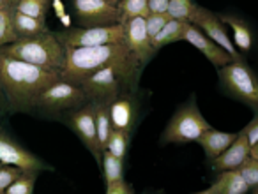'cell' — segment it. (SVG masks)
<instances>
[{
	"label": "cell",
	"mask_w": 258,
	"mask_h": 194,
	"mask_svg": "<svg viewBox=\"0 0 258 194\" xmlns=\"http://www.w3.org/2000/svg\"><path fill=\"white\" fill-rule=\"evenodd\" d=\"M60 79L62 76L58 71L0 55V86L15 108L36 106L41 93Z\"/></svg>",
	"instance_id": "6da1fadb"
},
{
	"label": "cell",
	"mask_w": 258,
	"mask_h": 194,
	"mask_svg": "<svg viewBox=\"0 0 258 194\" xmlns=\"http://www.w3.org/2000/svg\"><path fill=\"white\" fill-rule=\"evenodd\" d=\"M106 65H118L137 72L140 62L125 43L94 48L64 46V65H62L60 76L66 81L80 85L85 78L101 71Z\"/></svg>",
	"instance_id": "7a4b0ae2"
},
{
	"label": "cell",
	"mask_w": 258,
	"mask_h": 194,
	"mask_svg": "<svg viewBox=\"0 0 258 194\" xmlns=\"http://www.w3.org/2000/svg\"><path fill=\"white\" fill-rule=\"evenodd\" d=\"M0 55L58 72L64 65V46L53 32L18 39L16 43L0 48Z\"/></svg>",
	"instance_id": "3957f363"
},
{
	"label": "cell",
	"mask_w": 258,
	"mask_h": 194,
	"mask_svg": "<svg viewBox=\"0 0 258 194\" xmlns=\"http://www.w3.org/2000/svg\"><path fill=\"white\" fill-rule=\"evenodd\" d=\"M135 74L137 72L118 65H106L85 78L78 86L85 92L89 103H101L110 106L117 97H120V88L125 85V81H133Z\"/></svg>",
	"instance_id": "277c9868"
},
{
	"label": "cell",
	"mask_w": 258,
	"mask_h": 194,
	"mask_svg": "<svg viewBox=\"0 0 258 194\" xmlns=\"http://www.w3.org/2000/svg\"><path fill=\"white\" fill-rule=\"evenodd\" d=\"M218 71L225 92L258 112V76L253 72V69L240 58L232 60Z\"/></svg>",
	"instance_id": "5b68a950"
},
{
	"label": "cell",
	"mask_w": 258,
	"mask_h": 194,
	"mask_svg": "<svg viewBox=\"0 0 258 194\" xmlns=\"http://www.w3.org/2000/svg\"><path fill=\"white\" fill-rule=\"evenodd\" d=\"M211 124L202 115L200 108L197 106L195 99L182 105L175 112V115L170 119L165 133H163V141L165 143H191L198 141L205 131L211 129Z\"/></svg>",
	"instance_id": "8992f818"
},
{
	"label": "cell",
	"mask_w": 258,
	"mask_h": 194,
	"mask_svg": "<svg viewBox=\"0 0 258 194\" xmlns=\"http://www.w3.org/2000/svg\"><path fill=\"white\" fill-rule=\"evenodd\" d=\"M62 46L69 48H94L104 44L125 43V30L122 23L108 27H73L57 34Z\"/></svg>",
	"instance_id": "52a82bcc"
},
{
	"label": "cell",
	"mask_w": 258,
	"mask_h": 194,
	"mask_svg": "<svg viewBox=\"0 0 258 194\" xmlns=\"http://www.w3.org/2000/svg\"><path fill=\"white\" fill-rule=\"evenodd\" d=\"M87 103L89 99L78 85L60 79L41 93L36 106L48 112H62V110H78Z\"/></svg>",
	"instance_id": "ba28073f"
},
{
	"label": "cell",
	"mask_w": 258,
	"mask_h": 194,
	"mask_svg": "<svg viewBox=\"0 0 258 194\" xmlns=\"http://www.w3.org/2000/svg\"><path fill=\"white\" fill-rule=\"evenodd\" d=\"M82 27H108L120 23V11L104 0H71Z\"/></svg>",
	"instance_id": "9c48e42d"
},
{
	"label": "cell",
	"mask_w": 258,
	"mask_h": 194,
	"mask_svg": "<svg viewBox=\"0 0 258 194\" xmlns=\"http://www.w3.org/2000/svg\"><path fill=\"white\" fill-rule=\"evenodd\" d=\"M189 23H193V25L197 27V29H200L202 32L209 37V39H212L214 43H218L223 50L228 51L230 57H232L233 60H240V58H242L239 53H237L235 44H233V41L230 39L228 32H226L225 23L219 20L218 15H214V13L209 11V9L197 6V9H195Z\"/></svg>",
	"instance_id": "30bf717a"
},
{
	"label": "cell",
	"mask_w": 258,
	"mask_h": 194,
	"mask_svg": "<svg viewBox=\"0 0 258 194\" xmlns=\"http://www.w3.org/2000/svg\"><path fill=\"white\" fill-rule=\"evenodd\" d=\"M71 129L76 133V136L82 140V143L90 150V154L96 157V161L101 164L103 159V150L97 141V131H96V119H94V105L87 103L85 106L78 110H73V113L68 119Z\"/></svg>",
	"instance_id": "8fae6325"
},
{
	"label": "cell",
	"mask_w": 258,
	"mask_h": 194,
	"mask_svg": "<svg viewBox=\"0 0 258 194\" xmlns=\"http://www.w3.org/2000/svg\"><path fill=\"white\" fill-rule=\"evenodd\" d=\"M0 162L30 173H37L41 169H44V164L41 159H37L27 148H23L20 143H16L4 131H0Z\"/></svg>",
	"instance_id": "7c38bea8"
},
{
	"label": "cell",
	"mask_w": 258,
	"mask_h": 194,
	"mask_svg": "<svg viewBox=\"0 0 258 194\" xmlns=\"http://www.w3.org/2000/svg\"><path fill=\"white\" fill-rule=\"evenodd\" d=\"M184 41H187V43L197 48L202 55H205V58L218 69L225 67L226 64H230V62L233 60L228 51L223 50V48L219 46L218 43H214L212 39H209V37L205 36L200 29H197L193 23H187L186 32H184Z\"/></svg>",
	"instance_id": "4fadbf2b"
},
{
	"label": "cell",
	"mask_w": 258,
	"mask_h": 194,
	"mask_svg": "<svg viewBox=\"0 0 258 194\" xmlns=\"http://www.w3.org/2000/svg\"><path fill=\"white\" fill-rule=\"evenodd\" d=\"M124 30H125V44L129 46V50L133 51V55L138 58V62L147 64L151 60V57L154 55V46H152L151 37L147 36V29H145V18H135L124 22Z\"/></svg>",
	"instance_id": "5bb4252c"
},
{
	"label": "cell",
	"mask_w": 258,
	"mask_h": 194,
	"mask_svg": "<svg viewBox=\"0 0 258 194\" xmlns=\"http://www.w3.org/2000/svg\"><path fill=\"white\" fill-rule=\"evenodd\" d=\"M249 152H251V143L247 140L246 133L240 131L237 133V138L218 159L212 161V169L216 173H223V171H230V169H239L242 166L244 161L249 159Z\"/></svg>",
	"instance_id": "9a60e30c"
},
{
	"label": "cell",
	"mask_w": 258,
	"mask_h": 194,
	"mask_svg": "<svg viewBox=\"0 0 258 194\" xmlns=\"http://www.w3.org/2000/svg\"><path fill=\"white\" fill-rule=\"evenodd\" d=\"M235 138H237L235 133H223V131H218V129H214V127H211V129L202 134L198 143L202 145V148H204L209 161H214V159H218L219 155L235 141Z\"/></svg>",
	"instance_id": "2e32d148"
},
{
	"label": "cell",
	"mask_w": 258,
	"mask_h": 194,
	"mask_svg": "<svg viewBox=\"0 0 258 194\" xmlns=\"http://www.w3.org/2000/svg\"><path fill=\"white\" fill-rule=\"evenodd\" d=\"M108 108H110V119H111L113 129L131 133V127H133V122H135L133 99L129 95H120V97H117Z\"/></svg>",
	"instance_id": "e0dca14e"
},
{
	"label": "cell",
	"mask_w": 258,
	"mask_h": 194,
	"mask_svg": "<svg viewBox=\"0 0 258 194\" xmlns=\"http://www.w3.org/2000/svg\"><path fill=\"white\" fill-rule=\"evenodd\" d=\"M225 27H230L233 30V44H235L239 50L249 51L253 48V32H251L249 25L244 22L242 18L235 15H221L219 16Z\"/></svg>",
	"instance_id": "ac0fdd59"
},
{
	"label": "cell",
	"mask_w": 258,
	"mask_h": 194,
	"mask_svg": "<svg viewBox=\"0 0 258 194\" xmlns=\"http://www.w3.org/2000/svg\"><path fill=\"white\" fill-rule=\"evenodd\" d=\"M13 23H15V30L18 34L20 39L25 37H36L41 34L50 32L46 25V20H37L32 16H27L23 13H18L16 9H13Z\"/></svg>",
	"instance_id": "d6986e66"
},
{
	"label": "cell",
	"mask_w": 258,
	"mask_h": 194,
	"mask_svg": "<svg viewBox=\"0 0 258 194\" xmlns=\"http://www.w3.org/2000/svg\"><path fill=\"white\" fill-rule=\"evenodd\" d=\"M212 185H214L216 194H246L249 190V185L237 169L223 171Z\"/></svg>",
	"instance_id": "ffe728a7"
},
{
	"label": "cell",
	"mask_w": 258,
	"mask_h": 194,
	"mask_svg": "<svg viewBox=\"0 0 258 194\" xmlns=\"http://www.w3.org/2000/svg\"><path fill=\"white\" fill-rule=\"evenodd\" d=\"M189 22H182V20H170L165 27L161 29V32L152 39V46L154 50H161L166 44L177 43V41H184V32Z\"/></svg>",
	"instance_id": "44dd1931"
},
{
	"label": "cell",
	"mask_w": 258,
	"mask_h": 194,
	"mask_svg": "<svg viewBox=\"0 0 258 194\" xmlns=\"http://www.w3.org/2000/svg\"><path fill=\"white\" fill-rule=\"evenodd\" d=\"M94 105V119H96V131H97V141H99L101 150L104 152L110 138L113 126H111L110 119V108L108 105H101V103H92Z\"/></svg>",
	"instance_id": "7402d4cb"
},
{
	"label": "cell",
	"mask_w": 258,
	"mask_h": 194,
	"mask_svg": "<svg viewBox=\"0 0 258 194\" xmlns=\"http://www.w3.org/2000/svg\"><path fill=\"white\" fill-rule=\"evenodd\" d=\"M101 164H103V178H104L106 187L124 180V159L115 157L113 154L104 150L103 159H101Z\"/></svg>",
	"instance_id": "603a6c76"
},
{
	"label": "cell",
	"mask_w": 258,
	"mask_h": 194,
	"mask_svg": "<svg viewBox=\"0 0 258 194\" xmlns=\"http://www.w3.org/2000/svg\"><path fill=\"white\" fill-rule=\"evenodd\" d=\"M117 9L120 11V23L135 18H147L151 15L149 0H120L117 4Z\"/></svg>",
	"instance_id": "cb8c5ba5"
},
{
	"label": "cell",
	"mask_w": 258,
	"mask_h": 194,
	"mask_svg": "<svg viewBox=\"0 0 258 194\" xmlns=\"http://www.w3.org/2000/svg\"><path fill=\"white\" fill-rule=\"evenodd\" d=\"M18 39L20 37L15 30V23H13V9H0V48L16 43Z\"/></svg>",
	"instance_id": "d4e9b609"
},
{
	"label": "cell",
	"mask_w": 258,
	"mask_h": 194,
	"mask_svg": "<svg viewBox=\"0 0 258 194\" xmlns=\"http://www.w3.org/2000/svg\"><path fill=\"white\" fill-rule=\"evenodd\" d=\"M127 147H129V133L127 131H120V129H113L108 138L106 148L110 154H113L118 159H125L127 154Z\"/></svg>",
	"instance_id": "484cf974"
},
{
	"label": "cell",
	"mask_w": 258,
	"mask_h": 194,
	"mask_svg": "<svg viewBox=\"0 0 258 194\" xmlns=\"http://www.w3.org/2000/svg\"><path fill=\"white\" fill-rule=\"evenodd\" d=\"M48 8H50L48 0H20L15 9L27 16H32V18L46 20Z\"/></svg>",
	"instance_id": "4316f807"
},
{
	"label": "cell",
	"mask_w": 258,
	"mask_h": 194,
	"mask_svg": "<svg viewBox=\"0 0 258 194\" xmlns=\"http://www.w3.org/2000/svg\"><path fill=\"white\" fill-rule=\"evenodd\" d=\"M197 4L193 0H170L168 6V16L172 20H182V22H191Z\"/></svg>",
	"instance_id": "83f0119b"
},
{
	"label": "cell",
	"mask_w": 258,
	"mask_h": 194,
	"mask_svg": "<svg viewBox=\"0 0 258 194\" xmlns=\"http://www.w3.org/2000/svg\"><path fill=\"white\" fill-rule=\"evenodd\" d=\"M36 187V173L22 171V175L8 187L6 194H34Z\"/></svg>",
	"instance_id": "f1b7e54d"
},
{
	"label": "cell",
	"mask_w": 258,
	"mask_h": 194,
	"mask_svg": "<svg viewBox=\"0 0 258 194\" xmlns=\"http://www.w3.org/2000/svg\"><path fill=\"white\" fill-rule=\"evenodd\" d=\"M168 13H151V15L145 18V29H147V36L151 37V41L161 32V29L170 22Z\"/></svg>",
	"instance_id": "f546056e"
},
{
	"label": "cell",
	"mask_w": 258,
	"mask_h": 194,
	"mask_svg": "<svg viewBox=\"0 0 258 194\" xmlns=\"http://www.w3.org/2000/svg\"><path fill=\"white\" fill-rule=\"evenodd\" d=\"M237 171L242 175V178L246 180V183L249 185V189H256L258 187V161L253 157H249L247 161L242 162Z\"/></svg>",
	"instance_id": "4dcf8cb0"
},
{
	"label": "cell",
	"mask_w": 258,
	"mask_h": 194,
	"mask_svg": "<svg viewBox=\"0 0 258 194\" xmlns=\"http://www.w3.org/2000/svg\"><path fill=\"white\" fill-rule=\"evenodd\" d=\"M20 175H22V169L15 168V166H8V164L0 166V194H6L8 187L11 185Z\"/></svg>",
	"instance_id": "1f68e13d"
},
{
	"label": "cell",
	"mask_w": 258,
	"mask_h": 194,
	"mask_svg": "<svg viewBox=\"0 0 258 194\" xmlns=\"http://www.w3.org/2000/svg\"><path fill=\"white\" fill-rule=\"evenodd\" d=\"M106 194H135V189L133 185L129 182H125L124 180H120V182L113 183V185L106 187Z\"/></svg>",
	"instance_id": "d6a6232c"
},
{
	"label": "cell",
	"mask_w": 258,
	"mask_h": 194,
	"mask_svg": "<svg viewBox=\"0 0 258 194\" xmlns=\"http://www.w3.org/2000/svg\"><path fill=\"white\" fill-rule=\"evenodd\" d=\"M242 131L246 133V136H247V140H249L251 145L256 143L258 141V112H256V115L253 117V120H251V122L247 124Z\"/></svg>",
	"instance_id": "836d02e7"
},
{
	"label": "cell",
	"mask_w": 258,
	"mask_h": 194,
	"mask_svg": "<svg viewBox=\"0 0 258 194\" xmlns=\"http://www.w3.org/2000/svg\"><path fill=\"white\" fill-rule=\"evenodd\" d=\"M170 0H149V11L151 13H166Z\"/></svg>",
	"instance_id": "e575fe53"
},
{
	"label": "cell",
	"mask_w": 258,
	"mask_h": 194,
	"mask_svg": "<svg viewBox=\"0 0 258 194\" xmlns=\"http://www.w3.org/2000/svg\"><path fill=\"white\" fill-rule=\"evenodd\" d=\"M249 157L256 159L258 161V141L254 145H251V152H249Z\"/></svg>",
	"instance_id": "d590c367"
},
{
	"label": "cell",
	"mask_w": 258,
	"mask_h": 194,
	"mask_svg": "<svg viewBox=\"0 0 258 194\" xmlns=\"http://www.w3.org/2000/svg\"><path fill=\"white\" fill-rule=\"evenodd\" d=\"M195 194H216V190H214V185H211V187H207V189L200 190V192H195Z\"/></svg>",
	"instance_id": "8d00e7d4"
},
{
	"label": "cell",
	"mask_w": 258,
	"mask_h": 194,
	"mask_svg": "<svg viewBox=\"0 0 258 194\" xmlns=\"http://www.w3.org/2000/svg\"><path fill=\"white\" fill-rule=\"evenodd\" d=\"M20 0H6V8H11V9H15L16 8V4H18Z\"/></svg>",
	"instance_id": "74e56055"
},
{
	"label": "cell",
	"mask_w": 258,
	"mask_h": 194,
	"mask_svg": "<svg viewBox=\"0 0 258 194\" xmlns=\"http://www.w3.org/2000/svg\"><path fill=\"white\" fill-rule=\"evenodd\" d=\"M104 2H108V4H111V6H117L120 0H104Z\"/></svg>",
	"instance_id": "f35d334b"
},
{
	"label": "cell",
	"mask_w": 258,
	"mask_h": 194,
	"mask_svg": "<svg viewBox=\"0 0 258 194\" xmlns=\"http://www.w3.org/2000/svg\"><path fill=\"white\" fill-rule=\"evenodd\" d=\"M6 8V0H0V9H4Z\"/></svg>",
	"instance_id": "ab89813d"
},
{
	"label": "cell",
	"mask_w": 258,
	"mask_h": 194,
	"mask_svg": "<svg viewBox=\"0 0 258 194\" xmlns=\"http://www.w3.org/2000/svg\"><path fill=\"white\" fill-rule=\"evenodd\" d=\"M2 93H4V92H2V86H0V99H2Z\"/></svg>",
	"instance_id": "60d3db41"
},
{
	"label": "cell",
	"mask_w": 258,
	"mask_h": 194,
	"mask_svg": "<svg viewBox=\"0 0 258 194\" xmlns=\"http://www.w3.org/2000/svg\"><path fill=\"white\" fill-rule=\"evenodd\" d=\"M253 194H258V187H256V189H254V192Z\"/></svg>",
	"instance_id": "b9f144b4"
},
{
	"label": "cell",
	"mask_w": 258,
	"mask_h": 194,
	"mask_svg": "<svg viewBox=\"0 0 258 194\" xmlns=\"http://www.w3.org/2000/svg\"><path fill=\"white\" fill-rule=\"evenodd\" d=\"M0 166H2V162H0Z\"/></svg>",
	"instance_id": "7bdbcfd3"
}]
</instances>
